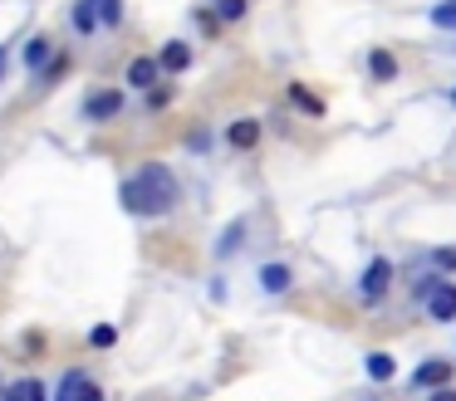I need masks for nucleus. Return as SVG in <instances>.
<instances>
[{
  "mask_svg": "<svg viewBox=\"0 0 456 401\" xmlns=\"http://www.w3.org/2000/svg\"><path fill=\"white\" fill-rule=\"evenodd\" d=\"M446 381H452V362H442V357H427L412 367V387H422V391H436Z\"/></svg>",
  "mask_w": 456,
  "mask_h": 401,
  "instance_id": "0eeeda50",
  "label": "nucleus"
},
{
  "mask_svg": "<svg viewBox=\"0 0 456 401\" xmlns=\"http://www.w3.org/2000/svg\"><path fill=\"white\" fill-rule=\"evenodd\" d=\"M69 68H74V54H69V49H54L50 64L40 68V84H60V78L69 74Z\"/></svg>",
  "mask_w": 456,
  "mask_h": 401,
  "instance_id": "2eb2a0df",
  "label": "nucleus"
},
{
  "mask_svg": "<svg viewBox=\"0 0 456 401\" xmlns=\"http://www.w3.org/2000/svg\"><path fill=\"white\" fill-rule=\"evenodd\" d=\"M368 74H373L378 84H393V78H397V54H393V49H383V44H373V49H368Z\"/></svg>",
  "mask_w": 456,
  "mask_h": 401,
  "instance_id": "9b49d317",
  "label": "nucleus"
},
{
  "mask_svg": "<svg viewBox=\"0 0 456 401\" xmlns=\"http://www.w3.org/2000/svg\"><path fill=\"white\" fill-rule=\"evenodd\" d=\"M422 309L432 313L436 323H456V284L452 279H436V289L422 299Z\"/></svg>",
  "mask_w": 456,
  "mask_h": 401,
  "instance_id": "39448f33",
  "label": "nucleus"
},
{
  "mask_svg": "<svg viewBox=\"0 0 456 401\" xmlns=\"http://www.w3.org/2000/svg\"><path fill=\"white\" fill-rule=\"evenodd\" d=\"M123 84L138 88V93H152V88L162 84V64H158V54H133V59H128V74H123Z\"/></svg>",
  "mask_w": 456,
  "mask_h": 401,
  "instance_id": "20e7f679",
  "label": "nucleus"
},
{
  "mask_svg": "<svg viewBox=\"0 0 456 401\" xmlns=\"http://www.w3.org/2000/svg\"><path fill=\"white\" fill-rule=\"evenodd\" d=\"M446 98H452V108H456V88H452V93H446Z\"/></svg>",
  "mask_w": 456,
  "mask_h": 401,
  "instance_id": "c85d7f7f",
  "label": "nucleus"
},
{
  "mask_svg": "<svg viewBox=\"0 0 456 401\" xmlns=\"http://www.w3.org/2000/svg\"><path fill=\"white\" fill-rule=\"evenodd\" d=\"M158 64H162V78L187 74V68H191V44H187V39H167V44L158 49Z\"/></svg>",
  "mask_w": 456,
  "mask_h": 401,
  "instance_id": "423d86ee",
  "label": "nucleus"
},
{
  "mask_svg": "<svg viewBox=\"0 0 456 401\" xmlns=\"http://www.w3.org/2000/svg\"><path fill=\"white\" fill-rule=\"evenodd\" d=\"M99 25L103 29H118L123 25V0H99Z\"/></svg>",
  "mask_w": 456,
  "mask_h": 401,
  "instance_id": "aec40b11",
  "label": "nucleus"
},
{
  "mask_svg": "<svg viewBox=\"0 0 456 401\" xmlns=\"http://www.w3.org/2000/svg\"><path fill=\"white\" fill-rule=\"evenodd\" d=\"M69 25H74V35H84V39H89V35H99V0H74V5H69Z\"/></svg>",
  "mask_w": 456,
  "mask_h": 401,
  "instance_id": "1a4fd4ad",
  "label": "nucleus"
},
{
  "mask_svg": "<svg viewBox=\"0 0 456 401\" xmlns=\"http://www.w3.org/2000/svg\"><path fill=\"white\" fill-rule=\"evenodd\" d=\"M25 397H30V401H45V381L30 377V381H25Z\"/></svg>",
  "mask_w": 456,
  "mask_h": 401,
  "instance_id": "393cba45",
  "label": "nucleus"
},
{
  "mask_svg": "<svg viewBox=\"0 0 456 401\" xmlns=\"http://www.w3.org/2000/svg\"><path fill=\"white\" fill-rule=\"evenodd\" d=\"M393 274H397L393 260H383V254H378V260L363 269V279H358V293H363L368 309H373V303H383V293L393 289Z\"/></svg>",
  "mask_w": 456,
  "mask_h": 401,
  "instance_id": "7ed1b4c3",
  "label": "nucleus"
},
{
  "mask_svg": "<svg viewBox=\"0 0 456 401\" xmlns=\"http://www.w3.org/2000/svg\"><path fill=\"white\" fill-rule=\"evenodd\" d=\"M363 372H368L373 381H387V377H393V357H387V352H368V357H363Z\"/></svg>",
  "mask_w": 456,
  "mask_h": 401,
  "instance_id": "f3484780",
  "label": "nucleus"
},
{
  "mask_svg": "<svg viewBox=\"0 0 456 401\" xmlns=\"http://www.w3.org/2000/svg\"><path fill=\"white\" fill-rule=\"evenodd\" d=\"M240 235H246V225L236 221V225H231V230H226V240H216V250H221V254H231V250H236V245H240Z\"/></svg>",
  "mask_w": 456,
  "mask_h": 401,
  "instance_id": "4be33fe9",
  "label": "nucleus"
},
{
  "mask_svg": "<svg viewBox=\"0 0 456 401\" xmlns=\"http://www.w3.org/2000/svg\"><path fill=\"white\" fill-rule=\"evenodd\" d=\"M289 103H295L305 117H324V113H329V108H324V98H319V93H309L305 84H289Z\"/></svg>",
  "mask_w": 456,
  "mask_h": 401,
  "instance_id": "ddd939ff",
  "label": "nucleus"
},
{
  "mask_svg": "<svg viewBox=\"0 0 456 401\" xmlns=\"http://www.w3.org/2000/svg\"><path fill=\"white\" fill-rule=\"evenodd\" d=\"M211 5H216L221 25H240V20L250 15V0H211Z\"/></svg>",
  "mask_w": 456,
  "mask_h": 401,
  "instance_id": "dca6fc26",
  "label": "nucleus"
},
{
  "mask_svg": "<svg viewBox=\"0 0 456 401\" xmlns=\"http://www.w3.org/2000/svg\"><path fill=\"white\" fill-rule=\"evenodd\" d=\"M432 25L446 29V35H456V0H436V5H432Z\"/></svg>",
  "mask_w": 456,
  "mask_h": 401,
  "instance_id": "a211bd4d",
  "label": "nucleus"
},
{
  "mask_svg": "<svg viewBox=\"0 0 456 401\" xmlns=\"http://www.w3.org/2000/svg\"><path fill=\"white\" fill-rule=\"evenodd\" d=\"M226 147H236V152L260 147V123H256V117H236V123L226 127Z\"/></svg>",
  "mask_w": 456,
  "mask_h": 401,
  "instance_id": "9d476101",
  "label": "nucleus"
},
{
  "mask_svg": "<svg viewBox=\"0 0 456 401\" xmlns=\"http://www.w3.org/2000/svg\"><path fill=\"white\" fill-rule=\"evenodd\" d=\"M113 342H118V328H113V323H99V328H89V348H113Z\"/></svg>",
  "mask_w": 456,
  "mask_h": 401,
  "instance_id": "412c9836",
  "label": "nucleus"
},
{
  "mask_svg": "<svg viewBox=\"0 0 456 401\" xmlns=\"http://www.w3.org/2000/svg\"><path fill=\"white\" fill-rule=\"evenodd\" d=\"M0 397H5V387H0Z\"/></svg>",
  "mask_w": 456,
  "mask_h": 401,
  "instance_id": "c756f323",
  "label": "nucleus"
},
{
  "mask_svg": "<svg viewBox=\"0 0 456 401\" xmlns=\"http://www.w3.org/2000/svg\"><path fill=\"white\" fill-rule=\"evenodd\" d=\"M5 64H11V54H5V44H0V78H5Z\"/></svg>",
  "mask_w": 456,
  "mask_h": 401,
  "instance_id": "cd10ccee",
  "label": "nucleus"
},
{
  "mask_svg": "<svg viewBox=\"0 0 456 401\" xmlns=\"http://www.w3.org/2000/svg\"><path fill=\"white\" fill-rule=\"evenodd\" d=\"M432 264L436 269H456V250L446 245V250H432Z\"/></svg>",
  "mask_w": 456,
  "mask_h": 401,
  "instance_id": "b1692460",
  "label": "nucleus"
},
{
  "mask_svg": "<svg viewBox=\"0 0 456 401\" xmlns=\"http://www.w3.org/2000/svg\"><path fill=\"white\" fill-rule=\"evenodd\" d=\"M79 113L89 117V123H113V117L123 113V88H89Z\"/></svg>",
  "mask_w": 456,
  "mask_h": 401,
  "instance_id": "f03ea898",
  "label": "nucleus"
},
{
  "mask_svg": "<svg viewBox=\"0 0 456 401\" xmlns=\"http://www.w3.org/2000/svg\"><path fill=\"white\" fill-rule=\"evenodd\" d=\"M50 54H54V39L50 35H35L30 44H25V68H30V74H40V68L50 64Z\"/></svg>",
  "mask_w": 456,
  "mask_h": 401,
  "instance_id": "f8f14e48",
  "label": "nucleus"
},
{
  "mask_svg": "<svg viewBox=\"0 0 456 401\" xmlns=\"http://www.w3.org/2000/svg\"><path fill=\"white\" fill-rule=\"evenodd\" d=\"M167 103H172V88H167V84H158V88L148 93V108H158V113H162Z\"/></svg>",
  "mask_w": 456,
  "mask_h": 401,
  "instance_id": "5701e85b",
  "label": "nucleus"
},
{
  "mask_svg": "<svg viewBox=\"0 0 456 401\" xmlns=\"http://www.w3.org/2000/svg\"><path fill=\"white\" fill-rule=\"evenodd\" d=\"M89 372H69V377L60 381V387H54V401H84L89 397Z\"/></svg>",
  "mask_w": 456,
  "mask_h": 401,
  "instance_id": "4468645a",
  "label": "nucleus"
},
{
  "mask_svg": "<svg viewBox=\"0 0 456 401\" xmlns=\"http://www.w3.org/2000/svg\"><path fill=\"white\" fill-rule=\"evenodd\" d=\"M256 284H260L265 293H289L295 269H289V264H280V260H270V264H260V269H256Z\"/></svg>",
  "mask_w": 456,
  "mask_h": 401,
  "instance_id": "6e6552de",
  "label": "nucleus"
},
{
  "mask_svg": "<svg viewBox=\"0 0 456 401\" xmlns=\"http://www.w3.org/2000/svg\"><path fill=\"white\" fill-rule=\"evenodd\" d=\"M197 29L207 39H221V15H216V5H197Z\"/></svg>",
  "mask_w": 456,
  "mask_h": 401,
  "instance_id": "6ab92c4d",
  "label": "nucleus"
},
{
  "mask_svg": "<svg viewBox=\"0 0 456 401\" xmlns=\"http://www.w3.org/2000/svg\"><path fill=\"white\" fill-rule=\"evenodd\" d=\"M5 401H30V397H25V381H20V387H11V391H5Z\"/></svg>",
  "mask_w": 456,
  "mask_h": 401,
  "instance_id": "bb28decb",
  "label": "nucleus"
},
{
  "mask_svg": "<svg viewBox=\"0 0 456 401\" xmlns=\"http://www.w3.org/2000/svg\"><path fill=\"white\" fill-rule=\"evenodd\" d=\"M118 191H123V211L142 215V221H158V215H167L172 205L182 201L177 176H172V166H162V162H142Z\"/></svg>",
  "mask_w": 456,
  "mask_h": 401,
  "instance_id": "f257e3e1",
  "label": "nucleus"
},
{
  "mask_svg": "<svg viewBox=\"0 0 456 401\" xmlns=\"http://www.w3.org/2000/svg\"><path fill=\"white\" fill-rule=\"evenodd\" d=\"M432 401H456V391H452V387H436V391H432Z\"/></svg>",
  "mask_w": 456,
  "mask_h": 401,
  "instance_id": "a878e982",
  "label": "nucleus"
}]
</instances>
